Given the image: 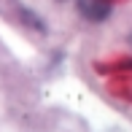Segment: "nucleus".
<instances>
[{
    "instance_id": "1",
    "label": "nucleus",
    "mask_w": 132,
    "mask_h": 132,
    "mask_svg": "<svg viewBox=\"0 0 132 132\" xmlns=\"http://www.w3.org/2000/svg\"><path fill=\"white\" fill-rule=\"evenodd\" d=\"M81 14L86 19H105L111 14V3L108 0H81Z\"/></svg>"
}]
</instances>
